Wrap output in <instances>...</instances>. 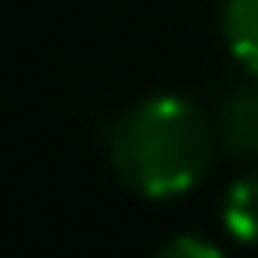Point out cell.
<instances>
[{
    "label": "cell",
    "mask_w": 258,
    "mask_h": 258,
    "mask_svg": "<svg viewBox=\"0 0 258 258\" xmlns=\"http://www.w3.org/2000/svg\"><path fill=\"white\" fill-rule=\"evenodd\" d=\"M220 134L181 95H155L129 108L108 134V159L125 189L181 198L207 176Z\"/></svg>",
    "instance_id": "cell-1"
},
{
    "label": "cell",
    "mask_w": 258,
    "mask_h": 258,
    "mask_svg": "<svg viewBox=\"0 0 258 258\" xmlns=\"http://www.w3.org/2000/svg\"><path fill=\"white\" fill-rule=\"evenodd\" d=\"M215 134H220L224 151H232L241 159H258V74L254 82H245L241 91H232L224 99Z\"/></svg>",
    "instance_id": "cell-2"
},
{
    "label": "cell",
    "mask_w": 258,
    "mask_h": 258,
    "mask_svg": "<svg viewBox=\"0 0 258 258\" xmlns=\"http://www.w3.org/2000/svg\"><path fill=\"white\" fill-rule=\"evenodd\" d=\"M220 26H224L228 52L249 74H258V0H224Z\"/></svg>",
    "instance_id": "cell-3"
},
{
    "label": "cell",
    "mask_w": 258,
    "mask_h": 258,
    "mask_svg": "<svg viewBox=\"0 0 258 258\" xmlns=\"http://www.w3.org/2000/svg\"><path fill=\"white\" fill-rule=\"evenodd\" d=\"M224 228L245 245H258V172L241 176L224 198Z\"/></svg>",
    "instance_id": "cell-4"
},
{
    "label": "cell",
    "mask_w": 258,
    "mask_h": 258,
    "mask_svg": "<svg viewBox=\"0 0 258 258\" xmlns=\"http://www.w3.org/2000/svg\"><path fill=\"white\" fill-rule=\"evenodd\" d=\"M155 258H224L220 249L211 245V241H203V237H172V241H164V245L155 249Z\"/></svg>",
    "instance_id": "cell-5"
}]
</instances>
